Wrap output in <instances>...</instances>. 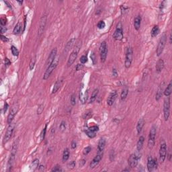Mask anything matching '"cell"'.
<instances>
[{
	"instance_id": "obj_1",
	"label": "cell",
	"mask_w": 172,
	"mask_h": 172,
	"mask_svg": "<svg viewBox=\"0 0 172 172\" xmlns=\"http://www.w3.org/2000/svg\"><path fill=\"white\" fill-rule=\"evenodd\" d=\"M132 58H133V50L130 47H128L126 49V54H125V66L126 69L130 67L132 64Z\"/></svg>"
},
{
	"instance_id": "obj_2",
	"label": "cell",
	"mask_w": 172,
	"mask_h": 172,
	"mask_svg": "<svg viewBox=\"0 0 172 172\" xmlns=\"http://www.w3.org/2000/svg\"><path fill=\"white\" fill-rule=\"evenodd\" d=\"M80 47H81V43H78V45L75 46L74 50H73V52H71V54L70 55L67 61V67L71 66L73 64V63L75 62V61L78 57Z\"/></svg>"
},
{
	"instance_id": "obj_3",
	"label": "cell",
	"mask_w": 172,
	"mask_h": 172,
	"mask_svg": "<svg viewBox=\"0 0 172 172\" xmlns=\"http://www.w3.org/2000/svg\"><path fill=\"white\" fill-rule=\"evenodd\" d=\"M156 133H157V130L155 126H153L151 128L149 132V139H148V147L149 149H152L154 147L155 142V138H156Z\"/></svg>"
},
{
	"instance_id": "obj_4",
	"label": "cell",
	"mask_w": 172,
	"mask_h": 172,
	"mask_svg": "<svg viewBox=\"0 0 172 172\" xmlns=\"http://www.w3.org/2000/svg\"><path fill=\"white\" fill-rule=\"evenodd\" d=\"M166 42H167V34H166V33L164 32L161 36V38H160L159 42V44L157 46V55L158 57H159L160 55L162 54L163 51L164 50Z\"/></svg>"
},
{
	"instance_id": "obj_5",
	"label": "cell",
	"mask_w": 172,
	"mask_h": 172,
	"mask_svg": "<svg viewBox=\"0 0 172 172\" xmlns=\"http://www.w3.org/2000/svg\"><path fill=\"white\" fill-rule=\"evenodd\" d=\"M108 52V50L107 44H106V43L105 41H104V42L101 43L100 47V59H101V61L102 63L105 62L106 60Z\"/></svg>"
},
{
	"instance_id": "obj_6",
	"label": "cell",
	"mask_w": 172,
	"mask_h": 172,
	"mask_svg": "<svg viewBox=\"0 0 172 172\" xmlns=\"http://www.w3.org/2000/svg\"><path fill=\"white\" fill-rule=\"evenodd\" d=\"M170 115V98L169 97L165 99L163 103V116L165 121L169 119Z\"/></svg>"
},
{
	"instance_id": "obj_7",
	"label": "cell",
	"mask_w": 172,
	"mask_h": 172,
	"mask_svg": "<svg viewBox=\"0 0 172 172\" xmlns=\"http://www.w3.org/2000/svg\"><path fill=\"white\" fill-rule=\"evenodd\" d=\"M124 37L123 35V30H122V23L119 22L116 26V28L113 34V38L116 40H121Z\"/></svg>"
},
{
	"instance_id": "obj_8",
	"label": "cell",
	"mask_w": 172,
	"mask_h": 172,
	"mask_svg": "<svg viewBox=\"0 0 172 172\" xmlns=\"http://www.w3.org/2000/svg\"><path fill=\"white\" fill-rule=\"evenodd\" d=\"M14 128H15V125L14 123H11L10 125H9V126L7 128L5 135L4 136V137H3V145L7 143L9 141V140L11 139L13 135V132H14Z\"/></svg>"
},
{
	"instance_id": "obj_9",
	"label": "cell",
	"mask_w": 172,
	"mask_h": 172,
	"mask_svg": "<svg viewBox=\"0 0 172 172\" xmlns=\"http://www.w3.org/2000/svg\"><path fill=\"white\" fill-rule=\"evenodd\" d=\"M158 166V162L156 158L153 159L152 157L149 156L147 159V169L149 172H152L155 169H157Z\"/></svg>"
},
{
	"instance_id": "obj_10",
	"label": "cell",
	"mask_w": 172,
	"mask_h": 172,
	"mask_svg": "<svg viewBox=\"0 0 172 172\" xmlns=\"http://www.w3.org/2000/svg\"><path fill=\"white\" fill-rule=\"evenodd\" d=\"M140 158L141 156L139 157V155H137L136 153L131 154L128 158V165L131 168H135L137 167Z\"/></svg>"
},
{
	"instance_id": "obj_11",
	"label": "cell",
	"mask_w": 172,
	"mask_h": 172,
	"mask_svg": "<svg viewBox=\"0 0 172 172\" xmlns=\"http://www.w3.org/2000/svg\"><path fill=\"white\" fill-rule=\"evenodd\" d=\"M57 63L58 62L57 61V62H54L52 63V64L48 67H47V70H46V71H45V74H44V75H43V79L44 80H47L48 78H49V77L50 76V75L52 74V73L54 71V70L56 69V67H57Z\"/></svg>"
},
{
	"instance_id": "obj_12",
	"label": "cell",
	"mask_w": 172,
	"mask_h": 172,
	"mask_svg": "<svg viewBox=\"0 0 172 172\" xmlns=\"http://www.w3.org/2000/svg\"><path fill=\"white\" fill-rule=\"evenodd\" d=\"M167 156V145L165 142H163L161 144L159 149V159L160 161L163 163Z\"/></svg>"
},
{
	"instance_id": "obj_13",
	"label": "cell",
	"mask_w": 172,
	"mask_h": 172,
	"mask_svg": "<svg viewBox=\"0 0 172 172\" xmlns=\"http://www.w3.org/2000/svg\"><path fill=\"white\" fill-rule=\"evenodd\" d=\"M46 24H47V16H43L40 18V23H39V27H38V36H40L44 33Z\"/></svg>"
},
{
	"instance_id": "obj_14",
	"label": "cell",
	"mask_w": 172,
	"mask_h": 172,
	"mask_svg": "<svg viewBox=\"0 0 172 172\" xmlns=\"http://www.w3.org/2000/svg\"><path fill=\"white\" fill-rule=\"evenodd\" d=\"M17 111H18V107H17V106H16V105L14 106L11 108V110H10V113L8 114V119H7V122H8V125H10L11 123H12L13 120H14V118L15 117L16 114H17Z\"/></svg>"
},
{
	"instance_id": "obj_15",
	"label": "cell",
	"mask_w": 172,
	"mask_h": 172,
	"mask_svg": "<svg viewBox=\"0 0 172 172\" xmlns=\"http://www.w3.org/2000/svg\"><path fill=\"white\" fill-rule=\"evenodd\" d=\"M57 48H53L51 52H50V55L48 56V57L47 59V61L46 62V66L48 67L52 63L55 61V58H56V56H57Z\"/></svg>"
},
{
	"instance_id": "obj_16",
	"label": "cell",
	"mask_w": 172,
	"mask_h": 172,
	"mask_svg": "<svg viewBox=\"0 0 172 172\" xmlns=\"http://www.w3.org/2000/svg\"><path fill=\"white\" fill-rule=\"evenodd\" d=\"M103 157V153H97V155L93 159V160L90 162V167L91 169H94L95 167L97 166V165L99 164V163L100 162V161L102 160Z\"/></svg>"
},
{
	"instance_id": "obj_17",
	"label": "cell",
	"mask_w": 172,
	"mask_h": 172,
	"mask_svg": "<svg viewBox=\"0 0 172 172\" xmlns=\"http://www.w3.org/2000/svg\"><path fill=\"white\" fill-rule=\"evenodd\" d=\"M87 97H88V93H87V91L86 90L85 91L84 90V87H83V85H82L81 86V88L79 92V100L81 101V102L83 104H84L86 101L87 100Z\"/></svg>"
},
{
	"instance_id": "obj_18",
	"label": "cell",
	"mask_w": 172,
	"mask_h": 172,
	"mask_svg": "<svg viewBox=\"0 0 172 172\" xmlns=\"http://www.w3.org/2000/svg\"><path fill=\"white\" fill-rule=\"evenodd\" d=\"M116 97H117V92H116V91H113V92H112L110 93L109 96L108 97V105L110 106H112L113 104L114 103L116 99Z\"/></svg>"
},
{
	"instance_id": "obj_19",
	"label": "cell",
	"mask_w": 172,
	"mask_h": 172,
	"mask_svg": "<svg viewBox=\"0 0 172 172\" xmlns=\"http://www.w3.org/2000/svg\"><path fill=\"white\" fill-rule=\"evenodd\" d=\"M106 147V140L104 138H101L97 145V153H101L104 151Z\"/></svg>"
},
{
	"instance_id": "obj_20",
	"label": "cell",
	"mask_w": 172,
	"mask_h": 172,
	"mask_svg": "<svg viewBox=\"0 0 172 172\" xmlns=\"http://www.w3.org/2000/svg\"><path fill=\"white\" fill-rule=\"evenodd\" d=\"M163 84L164 83H162V84H161L159 85V87L157 90V92H156V95H155V100L157 101H159V99L163 95Z\"/></svg>"
},
{
	"instance_id": "obj_21",
	"label": "cell",
	"mask_w": 172,
	"mask_h": 172,
	"mask_svg": "<svg viewBox=\"0 0 172 172\" xmlns=\"http://www.w3.org/2000/svg\"><path fill=\"white\" fill-rule=\"evenodd\" d=\"M145 125V120L143 118H141L137 122V130L138 135L141 134V132H142V128Z\"/></svg>"
},
{
	"instance_id": "obj_22",
	"label": "cell",
	"mask_w": 172,
	"mask_h": 172,
	"mask_svg": "<svg viewBox=\"0 0 172 172\" xmlns=\"http://www.w3.org/2000/svg\"><path fill=\"white\" fill-rule=\"evenodd\" d=\"M155 67H156V71L157 73L161 72L162 70L163 69V68H164V61H163V60L161 59L158 61Z\"/></svg>"
},
{
	"instance_id": "obj_23",
	"label": "cell",
	"mask_w": 172,
	"mask_h": 172,
	"mask_svg": "<svg viewBox=\"0 0 172 172\" xmlns=\"http://www.w3.org/2000/svg\"><path fill=\"white\" fill-rule=\"evenodd\" d=\"M141 17L140 16H138L134 20V27H135V30H139L141 28Z\"/></svg>"
},
{
	"instance_id": "obj_24",
	"label": "cell",
	"mask_w": 172,
	"mask_h": 172,
	"mask_svg": "<svg viewBox=\"0 0 172 172\" xmlns=\"http://www.w3.org/2000/svg\"><path fill=\"white\" fill-rule=\"evenodd\" d=\"M144 141H145V138L144 137H140L138 141L137 144V149L138 151H141L143 147V144H144Z\"/></svg>"
},
{
	"instance_id": "obj_25",
	"label": "cell",
	"mask_w": 172,
	"mask_h": 172,
	"mask_svg": "<svg viewBox=\"0 0 172 172\" xmlns=\"http://www.w3.org/2000/svg\"><path fill=\"white\" fill-rule=\"evenodd\" d=\"M63 80H57L56 82H55V85H54V87H53V89H52V94H55L58 92V90H59V88L61 87V85H62Z\"/></svg>"
},
{
	"instance_id": "obj_26",
	"label": "cell",
	"mask_w": 172,
	"mask_h": 172,
	"mask_svg": "<svg viewBox=\"0 0 172 172\" xmlns=\"http://www.w3.org/2000/svg\"><path fill=\"white\" fill-rule=\"evenodd\" d=\"M172 82L170 81V83L168 84V85L167 86V87L165 88V90H164L163 92V94L165 96L167 97H169L170 95L172 94Z\"/></svg>"
},
{
	"instance_id": "obj_27",
	"label": "cell",
	"mask_w": 172,
	"mask_h": 172,
	"mask_svg": "<svg viewBox=\"0 0 172 172\" xmlns=\"http://www.w3.org/2000/svg\"><path fill=\"white\" fill-rule=\"evenodd\" d=\"M16 158V154H14V153H11L10 154V158H9V160H8V167L9 168V170L12 168V167L14 165V161H15Z\"/></svg>"
},
{
	"instance_id": "obj_28",
	"label": "cell",
	"mask_w": 172,
	"mask_h": 172,
	"mask_svg": "<svg viewBox=\"0 0 172 172\" xmlns=\"http://www.w3.org/2000/svg\"><path fill=\"white\" fill-rule=\"evenodd\" d=\"M22 24H21V22H19L17 23V24L16 25L15 28H14V30H13V33H14V34H20L21 32H22Z\"/></svg>"
},
{
	"instance_id": "obj_29",
	"label": "cell",
	"mask_w": 172,
	"mask_h": 172,
	"mask_svg": "<svg viewBox=\"0 0 172 172\" xmlns=\"http://www.w3.org/2000/svg\"><path fill=\"white\" fill-rule=\"evenodd\" d=\"M69 155H70V152L69 151V149L66 148L64 151H63V157H62V160L63 162H65L67 161L69 158Z\"/></svg>"
},
{
	"instance_id": "obj_30",
	"label": "cell",
	"mask_w": 172,
	"mask_h": 172,
	"mask_svg": "<svg viewBox=\"0 0 172 172\" xmlns=\"http://www.w3.org/2000/svg\"><path fill=\"white\" fill-rule=\"evenodd\" d=\"M159 28L157 25H155L153 27L152 30L151 31V35L152 37H155L159 34Z\"/></svg>"
},
{
	"instance_id": "obj_31",
	"label": "cell",
	"mask_w": 172,
	"mask_h": 172,
	"mask_svg": "<svg viewBox=\"0 0 172 172\" xmlns=\"http://www.w3.org/2000/svg\"><path fill=\"white\" fill-rule=\"evenodd\" d=\"M128 94V89L126 87L122 90L121 94H120V99H121V100L124 101L126 98V97H127Z\"/></svg>"
},
{
	"instance_id": "obj_32",
	"label": "cell",
	"mask_w": 172,
	"mask_h": 172,
	"mask_svg": "<svg viewBox=\"0 0 172 172\" xmlns=\"http://www.w3.org/2000/svg\"><path fill=\"white\" fill-rule=\"evenodd\" d=\"M98 93H99V90H98V89H95V90L93 91L92 94V96L90 97V103H93L95 100V99H96V97H97V95H98Z\"/></svg>"
},
{
	"instance_id": "obj_33",
	"label": "cell",
	"mask_w": 172,
	"mask_h": 172,
	"mask_svg": "<svg viewBox=\"0 0 172 172\" xmlns=\"http://www.w3.org/2000/svg\"><path fill=\"white\" fill-rule=\"evenodd\" d=\"M75 40L74 38H73L71 40H70L69 42L67 43V45H66V47H65V49H66V52H68L69 50L71 48L73 47V45L75 44Z\"/></svg>"
},
{
	"instance_id": "obj_34",
	"label": "cell",
	"mask_w": 172,
	"mask_h": 172,
	"mask_svg": "<svg viewBox=\"0 0 172 172\" xmlns=\"http://www.w3.org/2000/svg\"><path fill=\"white\" fill-rule=\"evenodd\" d=\"M92 116V112L91 110H86L84 113H83V118L85 119V120H88L91 118Z\"/></svg>"
},
{
	"instance_id": "obj_35",
	"label": "cell",
	"mask_w": 172,
	"mask_h": 172,
	"mask_svg": "<svg viewBox=\"0 0 172 172\" xmlns=\"http://www.w3.org/2000/svg\"><path fill=\"white\" fill-rule=\"evenodd\" d=\"M85 134L87 135V137L91 138V139H93V138H94L95 137V132L91 131V130L89 129V128H88L87 129L85 130Z\"/></svg>"
},
{
	"instance_id": "obj_36",
	"label": "cell",
	"mask_w": 172,
	"mask_h": 172,
	"mask_svg": "<svg viewBox=\"0 0 172 172\" xmlns=\"http://www.w3.org/2000/svg\"><path fill=\"white\" fill-rule=\"evenodd\" d=\"M36 55H34V57H33L32 59H31V60H30V65H29V67H30V70H32L33 69H34V67L35 63H36Z\"/></svg>"
},
{
	"instance_id": "obj_37",
	"label": "cell",
	"mask_w": 172,
	"mask_h": 172,
	"mask_svg": "<svg viewBox=\"0 0 172 172\" xmlns=\"http://www.w3.org/2000/svg\"><path fill=\"white\" fill-rule=\"evenodd\" d=\"M11 50H12V53L14 56L17 57L19 55V50H17V48L14 46H12L11 47Z\"/></svg>"
},
{
	"instance_id": "obj_38",
	"label": "cell",
	"mask_w": 172,
	"mask_h": 172,
	"mask_svg": "<svg viewBox=\"0 0 172 172\" xmlns=\"http://www.w3.org/2000/svg\"><path fill=\"white\" fill-rule=\"evenodd\" d=\"M97 26L99 29H103V28H104V27L106 26V23L104 22V21L101 20V21H100L99 22L97 23Z\"/></svg>"
},
{
	"instance_id": "obj_39",
	"label": "cell",
	"mask_w": 172,
	"mask_h": 172,
	"mask_svg": "<svg viewBox=\"0 0 172 172\" xmlns=\"http://www.w3.org/2000/svg\"><path fill=\"white\" fill-rule=\"evenodd\" d=\"M46 132H47V125H45V128H43V130H42V132H41V134H40V139H41V141H43V140L45 139Z\"/></svg>"
},
{
	"instance_id": "obj_40",
	"label": "cell",
	"mask_w": 172,
	"mask_h": 172,
	"mask_svg": "<svg viewBox=\"0 0 172 172\" xmlns=\"http://www.w3.org/2000/svg\"><path fill=\"white\" fill-rule=\"evenodd\" d=\"M91 151H92V147H90V146H88V147H85V149H83V153L84 155H87L88 153H90Z\"/></svg>"
},
{
	"instance_id": "obj_41",
	"label": "cell",
	"mask_w": 172,
	"mask_h": 172,
	"mask_svg": "<svg viewBox=\"0 0 172 172\" xmlns=\"http://www.w3.org/2000/svg\"><path fill=\"white\" fill-rule=\"evenodd\" d=\"M7 22H8V20H7L6 17H1V19H0V24H1V26H4L6 25Z\"/></svg>"
},
{
	"instance_id": "obj_42",
	"label": "cell",
	"mask_w": 172,
	"mask_h": 172,
	"mask_svg": "<svg viewBox=\"0 0 172 172\" xmlns=\"http://www.w3.org/2000/svg\"><path fill=\"white\" fill-rule=\"evenodd\" d=\"M38 163H39V160L38 159H35L33 161L32 163V166L34 170L38 167Z\"/></svg>"
},
{
	"instance_id": "obj_43",
	"label": "cell",
	"mask_w": 172,
	"mask_h": 172,
	"mask_svg": "<svg viewBox=\"0 0 172 172\" xmlns=\"http://www.w3.org/2000/svg\"><path fill=\"white\" fill-rule=\"evenodd\" d=\"M59 128H60V130L61 132H64L66 129V123H65V121H62L61 123L60 126H59Z\"/></svg>"
},
{
	"instance_id": "obj_44",
	"label": "cell",
	"mask_w": 172,
	"mask_h": 172,
	"mask_svg": "<svg viewBox=\"0 0 172 172\" xmlns=\"http://www.w3.org/2000/svg\"><path fill=\"white\" fill-rule=\"evenodd\" d=\"M62 168L59 165H57L55 167H53L52 170H51V172H62Z\"/></svg>"
},
{
	"instance_id": "obj_45",
	"label": "cell",
	"mask_w": 172,
	"mask_h": 172,
	"mask_svg": "<svg viewBox=\"0 0 172 172\" xmlns=\"http://www.w3.org/2000/svg\"><path fill=\"white\" fill-rule=\"evenodd\" d=\"M71 104L73 106H74L75 104H76V97H75V95L74 94H73L71 97Z\"/></svg>"
},
{
	"instance_id": "obj_46",
	"label": "cell",
	"mask_w": 172,
	"mask_h": 172,
	"mask_svg": "<svg viewBox=\"0 0 172 172\" xmlns=\"http://www.w3.org/2000/svg\"><path fill=\"white\" fill-rule=\"evenodd\" d=\"M87 56H85V55H83V56L81 57V58H80V62H81V64H85V63H87Z\"/></svg>"
},
{
	"instance_id": "obj_47",
	"label": "cell",
	"mask_w": 172,
	"mask_h": 172,
	"mask_svg": "<svg viewBox=\"0 0 172 172\" xmlns=\"http://www.w3.org/2000/svg\"><path fill=\"white\" fill-rule=\"evenodd\" d=\"M43 110H44V106L43 104H40L38 106V108L37 109L38 114H41L43 113Z\"/></svg>"
},
{
	"instance_id": "obj_48",
	"label": "cell",
	"mask_w": 172,
	"mask_h": 172,
	"mask_svg": "<svg viewBox=\"0 0 172 172\" xmlns=\"http://www.w3.org/2000/svg\"><path fill=\"white\" fill-rule=\"evenodd\" d=\"M89 129H90L91 131H92V132H95L99 130V126H97V125H95V126H92L89 128Z\"/></svg>"
},
{
	"instance_id": "obj_49",
	"label": "cell",
	"mask_w": 172,
	"mask_h": 172,
	"mask_svg": "<svg viewBox=\"0 0 172 172\" xmlns=\"http://www.w3.org/2000/svg\"><path fill=\"white\" fill-rule=\"evenodd\" d=\"M91 59H92V61L93 64L94 65H95L96 63H97V59H96V57H95V55L94 52H92V55H91Z\"/></svg>"
},
{
	"instance_id": "obj_50",
	"label": "cell",
	"mask_w": 172,
	"mask_h": 172,
	"mask_svg": "<svg viewBox=\"0 0 172 172\" xmlns=\"http://www.w3.org/2000/svg\"><path fill=\"white\" fill-rule=\"evenodd\" d=\"M75 167V162L74 161H71V162L68 164V167L69 168V169H73L74 167Z\"/></svg>"
},
{
	"instance_id": "obj_51",
	"label": "cell",
	"mask_w": 172,
	"mask_h": 172,
	"mask_svg": "<svg viewBox=\"0 0 172 172\" xmlns=\"http://www.w3.org/2000/svg\"><path fill=\"white\" fill-rule=\"evenodd\" d=\"M83 68V64H78L76 66V71H79L81 70Z\"/></svg>"
},
{
	"instance_id": "obj_52",
	"label": "cell",
	"mask_w": 172,
	"mask_h": 172,
	"mask_svg": "<svg viewBox=\"0 0 172 172\" xmlns=\"http://www.w3.org/2000/svg\"><path fill=\"white\" fill-rule=\"evenodd\" d=\"M1 40L2 41H3V42H8V38L6 36H3V34L1 35Z\"/></svg>"
},
{
	"instance_id": "obj_53",
	"label": "cell",
	"mask_w": 172,
	"mask_h": 172,
	"mask_svg": "<svg viewBox=\"0 0 172 172\" xmlns=\"http://www.w3.org/2000/svg\"><path fill=\"white\" fill-rule=\"evenodd\" d=\"M5 65L6 66H9V65H11V61L8 58H5Z\"/></svg>"
},
{
	"instance_id": "obj_54",
	"label": "cell",
	"mask_w": 172,
	"mask_h": 172,
	"mask_svg": "<svg viewBox=\"0 0 172 172\" xmlns=\"http://www.w3.org/2000/svg\"><path fill=\"white\" fill-rule=\"evenodd\" d=\"M114 152L113 151H112L110 152V161H113V160H114Z\"/></svg>"
},
{
	"instance_id": "obj_55",
	"label": "cell",
	"mask_w": 172,
	"mask_h": 172,
	"mask_svg": "<svg viewBox=\"0 0 172 172\" xmlns=\"http://www.w3.org/2000/svg\"><path fill=\"white\" fill-rule=\"evenodd\" d=\"M112 75H113L114 77H117L118 72L117 70L116 69H112Z\"/></svg>"
},
{
	"instance_id": "obj_56",
	"label": "cell",
	"mask_w": 172,
	"mask_h": 172,
	"mask_svg": "<svg viewBox=\"0 0 172 172\" xmlns=\"http://www.w3.org/2000/svg\"><path fill=\"white\" fill-rule=\"evenodd\" d=\"M6 30H7V29L5 28V27H4V26H1V28H0V32H1V34H3V33H5Z\"/></svg>"
},
{
	"instance_id": "obj_57",
	"label": "cell",
	"mask_w": 172,
	"mask_h": 172,
	"mask_svg": "<svg viewBox=\"0 0 172 172\" xmlns=\"http://www.w3.org/2000/svg\"><path fill=\"white\" fill-rule=\"evenodd\" d=\"M76 147H77V143H76L75 141H73L72 142H71V148L73 149H74L76 148Z\"/></svg>"
},
{
	"instance_id": "obj_58",
	"label": "cell",
	"mask_w": 172,
	"mask_h": 172,
	"mask_svg": "<svg viewBox=\"0 0 172 172\" xmlns=\"http://www.w3.org/2000/svg\"><path fill=\"white\" fill-rule=\"evenodd\" d=\"M85 159L81 160V161H80V162H79V167H83V166L85 165Z\"/></svg>"
},
{
	"instance_id": "obj_59",
	"label": "cell",
	"mask_w": 172,
	"mask_h": 172,
	"mask_svg": "<svg viewBox=\"0 0 172 172\" xmlns=\"http://www.w3.org/2000/svg\"><path fill=\"white\" fill-rule=\"evenodd\" d=\"M8 103H5V104H4V107H3V112L4 113H5L6 112V111H7V110H8Z\"/></svg>"
},
{
	"instance_id": "obj_60",
	"label": "cell",
	"mask_w": 172,
	"mask_h": 172,
	"mask_svg": "<svg viewBox=\"0 0 172 172\" xmlns=\"http://www.w3.org/2000/svg\"><path fill=\"white\" fill-rule=\"evenodd\" d=\"M38 171H39V172H43V171H45V167H44V165H40V166H39V167H38Z\"/></svg>"
},
{
	"instance_id": "obj_61",
	"label": "cell",
	"mask_w": 172,
	"mask_h": 172,
	"mask_svg": "<svg viewBox=\"0 0 172 172\" xmlns=\"http://www.w3.org/2000/svg\"><path fill=\"white\" fill-rule=\"evenodd\" d=\"M4 3H5V4H7V5H8V7H9V8H12V6H11V4H10V3L8 2V1H4Z\"/></svg>"
},
{
	"instance_id": "obj_62",
	"label": "cell",
	"mask_w": 172,
	"mask_h": 172,
	"mask_svg": "<svg viewBox=\"0 0 172 172\" xmlns=\"http://www.w3.org/2000/svg\"><path fill=\"white\" fill-rule=\"evenodd\" d=\"M172 34H170V44H172Z\"/></svg>"
},
{
	"instance_id": "obj_63",
	"label": "cell",
	"mask_w": 172,
	"mask_h": 172,
	"mask_svg": "<svg viewBox=\"0 0 172 172\" xmlns=\"http://www.w3.org/2000/svg\"><path fill=\"white\" fill-rule=\"evenodd\" d=\"M17 2L18 3H20V5H22V4L23 1H17Z\"/></svg>"
},
{
	"instance_id": "obj_64",
	"label": "cell",
	"mask_w": 172,
	"mask_h": 172,
	"mask_svg": "<svg viewBox=\"0 0 172 172\" xmlns=\"http://www.w3.org/2000/svg\"><path fill=\"white\" fill-rule=\"evenodd\" d=\"M126 172H129V170H127V169H125V170H123V172H126Z\"/></svg>"
}]
</instances>
